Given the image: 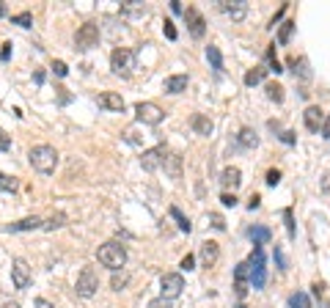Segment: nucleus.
<instances>
[{"mask_svg": "<svg viewBox=\"0 0 330 308\" xmlns=\"http://www.w3.org/2000/svg\"><path fill=\"white\" fill-rule=\"evenodd\" d=\"M190 127H193L195 135H204V138H209V135H212V130H215L212 119H209V116H204V113H193Z\"/></svg>", "mask_w": 330, "mask_h": 308, "instance_id": "obj_13", "label": "nucleus"}, {"mask_svg": "<svg viewBox=\"0 0 330 308\" xmlns=\"http://www.w3.org/2000/svg\"><path fill=\"white\" fill-rule=\"evenodd\" d=\"M8 58H11V42H6L3 50H0V61H8Z\"/></svg>", "mask_w": 330, "mask_h": 308, "instance_id": "obj_44", "label": "nucleus"}, {"mask_svg": "<svg viewBox=\"0 0 330 308\" xmlns=\"http://www.w3.org/2000/svg\"><path fill=\"white\" fill-rule=\"evenodd\" d=\"M163 33H165V39H171V42L176 39V28H173L171 19H165V22H163Z\"/></svg>", "mask_w": 330, "mask_h": 308, "instance_id": "obj_37", "label": "nucleus"}, {"mask_svg": "<svg viewBox=\"0 0 330 308\" xmlns=\"http://www.w3.org/2000/svg\"><path fill=\"white\" fill-rule=\"evenodd\" d=\"M275 264H278V270H289V261H286V256H283V250L275 245Z\"/></svg>", "mask_w": 330, "mask_h": 308, "instance_id": "obj_36", "label": "nucleus"}, {"mask_svg": "<svg viewBox=\"0 0 330 308\" xmlns=\"http://www.w3.org/2000/svg\"><path fill=\"white\" fill-rule=\"evenodd\" d=\"M286 8H289V6H286V3H283V6H281V8H278V14H275V17H272V22H270V25H275V22H281V17H283V14H286Z\"/></svg>", "mask_w": 330, "mask_h": 308, "instance_id": "obj_48", "label": "nucleus"}, {"mask_svg": "<svg viewBox=\"0 0 330 308\" xmlns=\"http://www.w3.org/2000/svg\"><path fill=\"white\" fill-rule=\"evenodd\" d=\"M184 289V278L179 273H165L163 278H160V292H163L165 300H173V297H179Z\"/></svg>", "mask_w": 330, "mask_h": 308, "instance_id": "obj_8", "label": "nucleus"}, {"mask_svg": "<svg viewBox=\"0 0 330 308\" xmlns=\"http://www.w3.org/2000/svg\"><path fill=\"white\" fill-rule=\"evenodd\" d=\"M96 44H99V25H94V22L80 25V28H77V33H75V47L85 53V50L96 47Z\"/></svg>", "mask_w": 330, "mask_h": 308, "instance_id": "obj_6", "label": "nucleus"}, {"mask_svg": "<svg viewBox=\"0 0 330 308\" xmlns=\"http://www.w3.org/2000/svg\"><path fill=\"white\" fill-rule=\"evenodd\" d=\"M206 58H209V64H212V69H215V75H223V55H220V50L215 47V44H209L206 47Z\"/></svg>", "mask_w": 330, "mask_h": 308, "instance_id": "obj_20", "label": "nucleus"}, {"mask_svg": "<svg viewBox=\"0 0 330 308\" xmlns=\"http://www.w3.org/2000/svg\"><path fill=\"white\" fill-rule=\"evenodd\" d=\"M278 182H281V171H275V168H272V171H267V184H270V187H275Z\"/></svg>", "mask_w": 330, "mask_h": 308, "instance_id": "obj_41", "label": "nucleus"}, {"mask_svg": "<svg viewBox=\"0 0 330 308\" xmlns=\"http://www.w3.org/2000/svg\"><path fill=\"white\" fill-rule=\"evenodd\" d=\"M11 22H14V25H22V28H30V22H33V14H30V11H22V14H17V17H11Z\"/></svg>", "mask_w": 330, "mask_h": 308, "instance_id": "obj_34", "label": "nucleus"}, {"mask_svg": "<svg viewBox=\"0 0 330 308\" xmlns=\"http://www.w3.org/2000/svg\"><path fill=\"white\" fill-rule=\"evenodd\" d=\"M33 229H41V218H22L19 223H11L6 231H33Z\"/></svg>", "mask_w": 330, "mask_h": 308, "instance_id": "obj_21", "label": "nucleus"}, {"mask_svg": "<svg viewBox=\"0 0 330 308\" xmlns=\"http://www.w3.org/2000/svg\"><path fill=\"white\" fill-rule=\"evenodd\" d=\"M267 99H272V102H283V85H278V83H267Z\"/></svg>", "mask_w": 330, "mask_h": 308, "instance_id": "obj_29", "label": "nucleus"}, {"mask_svg": "<svg viewBox=\"0 0 330 308\" xmlns=\"http://www.w3.org/2000/svg\"><path fill=\"white\" fill-rule=\"evenodd\" d=\"M220 259V245L215 242V239H206L204 245H201V261H204V267H215Z\"/></svg>", "mask_w": 330, "mask_h": 308, "instance_id": "obj_14", "label": "nucleus"}, {"mask_svg": "<svg viewBox=\"0 0 330 308\" xmlns=\"http://www.w3.org/2000/svg\"><path fill=\"white\" fill-rule=\"evenodd\" d=\"M240 143L245 149H256V146H259V138H256L253 130H248V127H245V130H240Z\"/></svg>", "mask_w": 330, "mask_h": 308, "instance_id": "obj_25", "label": "nucleus"}, {"mask_svg": "<svg viewBox=\"0 0 330 308\" xmlns=\"http://www.w3.org/2000/svg\"><path fill=\"white\" fill-rule=\"evenodd\" d=\"M171 11L173 14H182V0H171Z\"/></svg>", "mask_w": 330, "mask_h": 308, "instance_id": "obj_49", "label": "nucleus"}, {"mask_svg": "<svg viewBox=\"0 0 330 308\" xmlns=\"http://www.w3.org/2000/svg\"><path fill=\"white\" fill-rule=\"evenodd\" d=\"M209 220H212V229H218V231H223V229H226V220H223V215L212 212V215H209Z\"/></svg>", "mask_w": 330, "mask_h": 308, "instance_id": "obj_39", "label": "nucleus"}, {"mask_svg": "<svg viewBox=\"0 0 330 308\" xmlns=\"http://www.w3.org/2000/svg\"><path fill=\"white\" fill-rule=\"evenodd\" d=\"M61 226H66V215H64V212H55L53 218L47 220V223H41V229L53 231V229H61Z\"/></svg>", "mask_w": 330, "mask_h": 308, "instance_id": "obj_28", "label": "nucleus"}, {"mask_svg": "<svg viewBox=\"0 0 330 308\" xmlns=\"http://www.w3.org/2000/svg\"><path fill=\"white\" fill-rule=\"evenodd\" d=\"M135 119L141 121V124L154 127V124H160V121L165 119V113H163V107L154 105V102H138L135 105Z\"/></svg>", "mask_w": 330, "mask_h": 308, "instance_id": "obj_7", "label": "nucleus"}, {"mask_svg": "<svg viewBox=\"0 0 330 308\" xmlns=\"http://www.w3.org/2000/svg\"><path fill=\"white\" fill-rule=\"evenodd\" d=\"M28 160L39 173H53L55 165H58V152L53 146H47V143H39V146H33L28 152Z\"/></svg>", "mask_w": 330, "mask_h": 308, "instance_id": "obj_1", "label": "nucleus"}, {"mask_svg": "<svg viewBox=\"0 0 330 308\" xmlns=\"http://www.w3.org/2000/svg\"><path fill=\"white\" fill-rule=\"evenodd\" d=\"M96 259H99L102 267L118 273V270L127 264V248H124L121 242H105L99 250H96Z\"/></svg>", "mask_w": 330, "mask_h": 308, "instance_id": "obj_2", "label": "nucleus"}, {"mask_svg": "<svg viewBox=\"0 0 330 308\" xmlns=\"http://www.w3.org/2000/svg\"><path fill=\"white\" fill-rule=\"evenodd\" d=\"M220 182H223L226 187H231V190H234V187H240V184H242V171H240L237 165L226 168V171H223V179H220Z\"/></svg>", "mask_w": 330, "mask_h": 308, "instance_id": "obj_19", "label": "nucleus"}, {"mask_svg": "<svg viewBox=\"0 0 330 308\" xmlns=\"http://www.w3.org/2000/svg\"><path fill=\"white\" fill-rule=\"evenodd\" d=\"M264 75H267L264 66H253V69H248V75H245V85H259L261 80H264Z\"/></svg>", "mask_w": 330, "mask_h": 308, "instance_id": "obj_22", "label": "nucleus"}, {"mask_svg": "<svg viewBox=\"0 0 330 308\" xmlns=\"http://www.w3.org/2000/svg\"><path fill=\"white\" fill-rule=\"evenodd\" d=\"M193 264H195V256H193V253H187V256H184V259H182V264H179V267H182V270H187V273H190V270H193Z\"/></svg>", "mask_w": 330, "mask_h": 308, "instance_id": "obj_43", "label": "nucleus"}, {"mask_svg": "<svg viewBox=\"0 0 330 308\" xmlns=\"http://www.w3.org/2000/svg\"><path fill=\"white\" fill-rule=\"evenodd\" d=\"M187 75H171V77H165V83H163V91L165 94H182V91H187Z\"/></svg>", "mask_w": 330, "mask_h": 308, "instance_id": "obj_15", "label": "nucleus"}, {"mask_svg": "<svg viewBox=\"0 0 330 308\" xmlns=\"http://www.w3.org/2000/svg\"><path fill=\"white\" fill-rule=\"evenodd\" d=\"M165 157H168V149H165L163 143L154 146V149H149V152H143V157H141L143 171H157L160 165H165Z\"/></svg>", "mask_w": 330, "mask_h": 308, "instance_id": "obj_10", "label": "nucleus"}, {"mask_svg": "<svg viewBox=\"0 0 330 308\" xmlns=\"http://www.w3.org/2000/svg\"><path fill=\"white\" fill-rule=\"evenodd\" d=\"M99 105L105 107V110H116V113L124 110V99H121L118 94H113V91H105V94H99Z\"/></svg>", "mask_w": 330, "mask_h": 308, "instance_id": "obj_17", "label": "nucleus"}, {"mask_svg": "<svg viewBox=\"0 0 330 308\" xmlns=\"http://www.w3.org/2000/svg\"><path fill=\"white\" fill-rule=\"evenodd\" d=\"M281 141H283V143H295V132H283Z\"/></svg>", "mask_w": 330, "mask_h": 308, "instance_id": "obj_50", "label": "nucleus"}, {"mask_svg": "<svg viewBox=\"0 0 330 308\" xmlns=\"http://www.w3.org/2000/svg\"><path fill=\"white\" fill-rule=\"evenodd\" d=\"M96 289H99V275H96L94 267H82L80 275H77V295L80 297H94Z\"/></svg>", "mask_w": 330, "mask_h": 308, "instance_id": "obj_5", "label": "nucleus"}, {"mask_svg": "<svg viewBox=\"0 0 330 308\" xmlns=\"http://www.w3.org/2000/svg\"><path fill=\"white\" fill-rule=\"evenodd\" d=\"M303 119H306V127H308L311 132H319V127H322L325 116H322V110H319L317 105H308L306 113H303Z\"/></svg>", "mask_w": 330, "mask_h": 308, "instance_id": "obj_16", "label": "nucleus"}, {"mask_svg": "<svg viewBox=\"0 0 330 308\" xmlns=\"http://www.w3.org/2000/svg\"><path fill=\"white\" fill-rule=\"evenodd\" d=\"M0 17H6V6L3 3H0Z\"/></svg>", "mask_w": 330, "mask_h": 308, "instance_id": "obj_53", "label": "nucleus"}, {"mask_svg": "<svg viewBox=\"0 0 330 308\" xmlns=\"http://www.w3.org/2000/svg\"><path fill=\"white\" fill-rule=\"evenodd\" d=\"M11 281L17 289H25V286L30 284V267L25 259H14L11 261Z\"/></svg>", "mask_w": 330, "mask_h": 308, "instance_id": "obj_11", "label": "nucleus"}, {"mask_svg": "<svg viewBox=\"0 0 330 308\" xmlns=\"http://www.w3.org/2000/svg\"><path fill=\"white\" fill-rule=\"evenodd\" d=\"M325 182H322V190H325V193H328V190H330V173H325Z\"/></svg>", "mask_w": 330, "mask_h": 308, "instance_id": "obj_52", "label": "nucleus"}, {"mask_svg": "<svg viewBox=\"0 0 330 308\" xmlns=\"http://www.w3.org/2000/svg\"><path fill=\"white\" fill-rule=\"evenodd\" d=\"M165 162H168V173H171V179H182V157H179V154L165 157Z\"/></svg>", "mask_w": 330, "mask_h": 308, "instance_id": "obj_23", "label": "nucleus"}, {"mask_svg": "<svg viewBox=\"0 0 330 308\" xmlns=\"http://www.w3.org/2000/svg\"><path fill=\"white\" fill-rule=\"evenodd\" d=\"M322 135H325V138H328V141H330V113H328V119L322 121Z\"/></svg>", "mask_w": 330, "mask_h": 308, "instance_id": "obj_47", "label": "nucleus"}, {"mask_svg": "<svg viewBox=\"0 0 330 308\" xmlns=\"http://www.w3.org/2000/svg\"><path fill=\"white\" fill-rule=\"evenodd\" d=\"M36 308H55V306H53V303H47V300H41V297H39V300H36Z\"/></svg>", "mask_w": 330, "mask_h": 308, "instance_id": "obj_51", "label": "nucleus"}, {"mask_svg": "<svg viewBox=\"0 0 330 308\" xmlns=\"http://www.w3.org/2000/svg\"><path fill=\"white\" fill-rule=\"evenodd\" d=\"M127 281H130V275H127V273H121V275H113V281H110V286H113V289H116V292H121L124 289V286H127Z\"/></svg>", "mask_w": 330, "mask_h": 308, "instance_id": "obj_35", "label": "nucleus"}, {"mask_svg": "<svg viewBox=\"0 0 330 308\" xmlns=\"http://www.w3.org/2000/svg\"><path fill=\"white\" fill-rule=\"evenodd\" d=\"M53 72H55L58 77H66V75H69V69H66L64 61H53Z\"/></svg>", "mask_w": 330, "mask_h": 308, "instance_id": "obj_40", "label": "nucleus"}, {"mask_svg": "<svg viewBox=\"0 0 330 308\" xmlns=\"http://www.w3.org/2000/svg\"><path fill=\"white\" fill-rule=\"evenodd\" d=\"M283 220H286V234H289V239H295V215H292V209H283Z\"/></svg>", "mask_w": 330, "mask_h": 308, "instance_id": "obj_33", "label": "nucleus"}, {"mask_svg": "<svg viewBox=\"0 0 330 308\" xmlns=\"http://www.w3.org/2000/svg\"><path fill=\"white\" fill-rule=\"evenodd\" d=\"M292 33H295V22H292V19H286V22L281 25V30H278V42H281V44H289Z\"/></svg>", "mask_w": 330, "mask_h": 308, "instance_id": "obj_27", "label": "nucleus"}, {"mask_svg": "<svg viewBox=\"0 0 330 308\" xmlns=\"http://www.w3.org/2000/svg\"><path fill=\"white\" fill-rule=\"evenodd\" d=\"M110 69L116 72L118 77H130L132 69H135V53H132V50H127V47L113 50V55H110Z\"/></svg>", "mask_w": 330, "mask_h": 308, "instance_id": "obj_4", "label": "nucleus"}, {"mask_svg": "<svg viewBox=\"0 0 330 308\" xmlns=\"http://www.w3.org/2000/svg\"><path fill=\"white\" fill-rule=\"evenodd\" d=\"M182 14H184V22H187L190 36H193V39H201V36H204V30H206V22H204V17H201V11L187 8V11H182Z\"/></svg>", "mask_w": 330, "mask_h": 308, "instance_id": "obj_12", "label": "nucleus"}, {"mask_svg": "<svg viewBox=\"0 0 330 308\" xmlns=\"http://www.w3.org/2000/svg\"><path fill=\"white\" fill-rule=\"evenodd\" d=\"M237 308H245V306H242V303H240V306H237Z\"/></svg>", "mask_w": 330, "mask_h": 308, "instance_id": "obj_55", "label": "nucleus"}, {"mask_svg": "<svg viewBox=\"0 0 330 308\" xmlns=\"http://www.w3.org/2000/svg\"><path fill=\"white\" fill-rule=\"evenodd\" d=\"M259 204H261L259 196H250V198H248V209H250V212H253V209H259Z\"/></svg>", "mask_w": 330, "mask_h": 308, "instance_id": "obj_46", "label": "nucleus"}, {"mask_svg": "<svg viewBox=\"0 0 330 308\" xmlns=\"http://www.w3.org/2000/svg\"><path fill=\"white\" fill-rule=\"evenodd\" d=\"M311 289H314V295H317L319 300H322V308H328V297H325V284H319V281H317V284H314Z\"/></svg>", "mask_w": 330, "mask_h": 308, "instance_id": "obj_38", "label": "nucleus"}, {"mask_svg": "<svg viewBox=\"0 0 330 308\" xmlns=\"http://www.w3.org/2000/svg\"><path fill=\"white\" fill-rule=\"evenodd\" d=\"M289 308H311V306H308V297L303 292H295V295L289 297Z\"/></svg>", "mask_w": 330, "mask_h": 308, "instance_id": "obj_30", "label": "nucleus"}, {"mask_svg": "<svg viewBox=\"0 0 330 308\" xmlns=\"http://www.w3.org/2000/svg\"><path fill=\"white\" fill-rule=\"evenodd\" d=\"M17 187H19V182H17V179L0 171V190H17Z\"/></svg>", "mask_w": 330, "mask_h": 308, "instance_id": "obj_31", "label": "nucleus"}, {"mask_svg": "<svg viewBox=\"0 0 330 308\" xmlns=\"http://www.w3.org/2000/svg\"><path fill=\"white\" fill-rule=\"evenodd\" d=\"M3 308H19V306H17V303H6Z\"/></svg>", "mask_w": 330, "mask_h": 308, "instance_id": "obj_54", "label": "nucleus"}, {"mask_svg": "<svg viewBox=\"0 0 330 308\" xmlns=\"http://www.w3.org/2000/svg\"><path fill=\"white\" fill-rule=\"evenodd\" d=\"M218 8L231 17V22H242L248 17V3L245 0H218Z\"/></svg>", "mask_w": 330, "mask_h": 308, "instance_id": "obj_9", "label": "nucleus"}, {"mask_svg": "<svg viewBox=\"0 0 330 308\" xmlns=\"http://www.w3.org/2000/svg\"><path fill=\"white\" fill-rule=\"evenodd\" d=\"M171 218L176 220V226H179V231H184V234H190L193 231V226H190V220L182 215V209L179 207H171Z\"/></svg>", "mask_w": 330, "mask_h": 308, "instance_id": "obj_24", "label": "nucleus"}, {"mask_svg": "<svg viewBox=\"0 0 330 308\" xmlns=\"http://www.w3.org/2000/svg\"><path fill=\"white\" fill-rule=\"evenodd\" d=\"M248 270H250V286L253 289H261L267 281V267H264V250L261 245H253V253L248 259Z\"/></svg>", "mask_w": 330, "mask_h": 308, "instance_id": "obj_3", "label": "nucleus"}, {"mask_svg": "<svg viewBox=\"0 0 330 308\" xmlns=\"http://www.w3.org/2000/svg\"><path fill=\"white\" fill-rule=\"evenodd\" d=\"M267 61H270V69H267V72H275V75H281V72H283L281 64H278V58H275V44L267 50Z\"/></svg>", "mask_w": 330, "mask_h": 308, "instance_id": "obj_32", "label": "nucleus"}, {"mask_svg": "<svg viewBox=\"0 0 330 308\" xmlns=\"http://www.w3.org/2000/svg\"><path fill=\"white\" fill-rule=\"evenodd\" d=\"M248 237L253 239V245H267L272 239V231L267 226H253V229H248Z\"/></svg>", "mask_w": 330, "mask_h": 308, "instance_id": "obj_18", "label": "nucleus"}, {"mask_svg": "<svg viewBox=\"0 0 330 308\" xmlns=\"http://www.w3.org/2000/svg\"><path fill=\"white\" fill-rule=\"evenodd\" d=\"M248 278H250V270H248V261H242V264H237V270H234V286H245Z\"/></svg>", "mask_w": 330, "mask_h": 308, "instance_id": "obj_26", "label": "nucleus"}, {"mask_svg": "<svg viewBox=\"0 0 330 308\" xmlns=\"http://www.w3.org/2000/svg\"><path fill=\"white\" fill-rule=\"evenodd\" d=\"M220 201H223V207H237V196H234V193H223Z\"/></svg>", "mask_w": 330, "mask_h": 308, "instance_id": "obj_42", "label": "nucleus"}, {"mask_svg": "<svg viewBox=\"0 0 330 308\" xmlns=\"http://www.w3.org/2000/svg\"><path fill=\"white\" fill-rule=\"evenodd\" d=\"M11 146V141H8V135L3 130H0V152H6V149Z\"/></svg>", "mask_w": 330, "mask_h": 308, "instance_id": "obj_45", "label": "nucleus"}]
</instances>
